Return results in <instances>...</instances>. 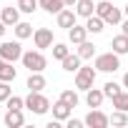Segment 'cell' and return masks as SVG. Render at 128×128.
<instances>
[{
  "label": "cell",
  "mask_w": 128,
  "mask_h": 128,
  "mask_svg": "<svg viewBox=\"0 0 128 128\" xmlns=\"http://www.w3.org/2000/svg\"><path fill=\"white\" fill-rule=\"evenodd\" d=\"M96 15H100L106 20V25H120L123 23V13L113 5V0H100L96 5Z\"/></svg>",
  "instance_id": "1"
},
{
  "label": "cell",
  "mask_w": 128,
  "mask_h": 128,
  "mask_svg": "<svg viewBox=\"0 0 128 128\" xmlns=\"http://www.w3.org/2000/svg\"><path fill=\"white\" fill-rule=\"evenodd\" d=\"M96 70H100V73H116L118 68H120V55L116 53V50H110V53H100V55H96Z\"/></svg>",
  "instance_id": "2"
},
{
  "label": "cell",
  "mask_w": 128,
  "mask_h": 128,
  "mask_svg": "<svg viewBox=\"0 0 128 128\" xmlns=\"http://www.w3.org/2000/svg\"><path fill=\"white\" fill-rule=\"evenodd\" d=\"M23 66L30 70V73H43L45 68H48V60H45V55L40 53V50H28V53H23Z\"/></svg>",
  "instance_id": "3"
},
{
  "label": "cell",
  "mask_w": 128,
  "mask_h": 128,
  "mask_svg": "<svg viewBox=\"0 0 128 128\" xmlns=\"http://www.w3.org/2000/svg\"><path fill=\"white\" fill-rule=\"evenodd\" d=\"M25 108L28 110H33L35 116H43V113H48L50 110V100L43 96V90L38 93V90H30L28 93V98H25Z\"/></svg>",
  "instance_id": "4"
},
{
  "label": "cell",
  "mask_w": 128,
  "mask_h": 128,
  "mask_svg": "<svg viewBox=\"0 0 128 128\" xmlns=\"http://www.w3.org/2000/svg\"><path fill=\"white\" fill-rule=\"evenodd\" d=\"M96 76H98L96 66H80V68L76 70V88H78V90H88V88H93Z\"/></svg>",
  "instance_id": "5"
},
{
  "label": "cell",
  "mask_w": 128,
  "mask_h": 128,
  "mask_svg": "<svg viewBox=\"0 0 128 128\" xmlns=\"http://www.w3.org/2000/svg\"><path fill=\"white\" fill-rule=\"evenodd\" d=\"M0 58L8 60V63H15L23 58V45L20 40H5V43H0Z\"/></svg>",
  "instance_id": "6"
},
{
  "label": "cell",
  "mask_w": 128,
  "mask_h": 128,
  "mask_svg": "<svg viewBox=\"0 0 128 128\" xmlns=\"http://www.w3.org/2000/svg\"><path fill=\"white\" fill-rule=\"evenodd\" d=\"M88 128H108L110 126V116H106L100 108H90V113L83 118Z\"/></svg>",
  "instance_id": "7"
},
{
  "label": "cell",
  "mask_w": 128,
  "mask_h": 128,
  "mask_svg": "<svg viewBox=\"0 0 128 128\" xmlns=\"http://www.w3.org/2000/svg\"><path fill=\"white\" fill-rule=\"evenodd\" d=\"M33 43H35L38 50L50 48V45H53V30H50V28H38V30L33 33Z\"/></svg>",
  "instance_id": "8"
},
{
  "label": "cell",
  "mask_w": 128,
  "mask_h": 128,
  "mask_svg": "<svg viewBox=\"0 0 128 128\" xmlns=\"http://www.w3.org/2000/svg\"><path fill=\"white\" fill-rule=\"evenodd\" d=\"M76 20H78V13H76L73 8H63V10L55 15V23H58V28H66V30H70V28L76 25Z\"/></svg>",
  "instance_id": "9"
},
{
  "label": "cell",
  "mask_w": 128,
  "mask_h": 128,
  "mask_svg": "<svg viewBox=\"0 0 128 128\" xmlns=\"http://www.w3.org/2000/svg\"><path fill=\"white\" fill-rule=\"evenodd\" d=\"M70 113H73V108H70V106H68L66 100H60V98H58V100L53 103V118H55V120L66 123V120L70 118Z\"/></svg>",
  "instance_id": "10"
},
{
  "label": "cell",
  "mask_w": 128,
  "mask_h": 128,
  "mask_svg": "<svg viewBox=\"0 0 128 128\" xmlns=\"http://www.w3.org/2000/svg\"><path fill=\"white\" fill-rule=\"evenodd\" d=\"M0 20H3L8 28H13V25H18L20 23V8H0Z\"/></svg>",
  "instance_id": "11"
},
{
  "label": "cell",
  "mask_w": 128,
  "mask_h": 128,
  "mask_svg": "<svg viewBox=\"0 0 128 128\" xmlns=\"http://www.w3.org/2000/svg\"><path fill=\"white\" fill-rule=\"evenodd\" d=\"M103 100H106L103 88H88V90H86V103H88V108H100Z\"/></svg>",
  "instance_id": "12"
},
{
  "label": "cell",
  "mask_w": 128,
  "mask_h": 128,
  "mask_svg": "<svg viewBox=\"0 0 128 128\" xmlns=\"http://www.w3.org/2000/svg\"><path fill=\"white\" fill-rule=\"evenodd\" d=\"M60 63H63V70H66V73H76V70L80 68V63H83V58H80L78 53H68L66 58L60 60Z\"/></svg>",
  "instance_id": "13"
},
{
  "label": "cell",
  "mask_w": 128,
  "mask_h": 128,
  "mask_svg": "<svg viewBox=\"0 0 128 128\" xmlns=\"http://www.w3.org/2000/svg\"><path fill=\"white\" fill-rule=\"evenodd\" d=\"M68 40H70L73 45H80L83 40H88V28H86V25H73V28L68 30Z\"/></svg>",
  "instance_id": "14"
},
{
  "label": "cell",
  "mask_w": 128,
  "mask_h": 128,
  "mask_svg": "<svg viewBox=\"0 0 128 128\" xmlns=\"http://www.w3.org/2000/svg\"><path fill=\"white\" fill-rule=\"evenodd\" d=\"M3 120H5L8 128H20V126H25V116H23V110H8Z\"/></svg>",
  "instance_id": "15"
},
{
  "label": "cell",
  "mask_w": 128,
  "mask_h": 128,
  "mask_svg": "<svg viewBox=\"0 0 128 128\" xmlns=\"http://www.w3.org/2000/svg\"><path fill=\"white\" fill-rule=\"evenodd\" d=\"M76 13H78V18H90V15H96V3L93 0H78Z\"/></svg>",
  "instance_id": "16"
},
{
  "label": "cell",
  "mask_w": 128,
  "mask_h": 128,
  "mask_svg": "<svg viewBox=\"0 0 128 128\" xmlns=\"http://www.w3.org/2000/svg\"><path fill=\"white\" fill-rule=\"evenodd\" d=\"M28 90H45V86H48V80H45V76L43 73H30V78H28Z\"/></svg>",
  "instance_id": "17"
},
{
  "label": "cell",
  "mask_w": 128,
  "mask_h": 128,
  "mask_svg": "<svg viewBox=\"0 0 128 128\" xmlns=\"http://www.w3.org/2000/svg\"><path fill=\"white\" fill-rule=\"evenodd\" d=\"M38 5H40L45 13H50V15H58L63 8H66V3H63V0H38Z\"/></svg>",
  "instance_id": "18"
},
{
  "label": "cell",
  "mask_w": 128,
  "mask_h": 128,
  "mask_svg": "<svg viewBox=\"0 0 128 128\" xmlns=\"http://www.w3.org/2000/svg\"><path fill=\"white\" fill-rule=\"evenodd\" d=\"M86 28H88V33L98 35V33H103V28H106V20H103L100 15H90V18H86Z\"/></svg>",
  "instance_id": "19"
},
{
  "label": "cell",
  "mask_w": 128,
  "mask_h": 128,
  "mask_svg": "<svg viewBox=\"0 0 128 128\" xmlns=\"http://www.w3.org/2000/svg\"><path fill=\"white\" fill-rule=\"evenodd\" d=\"M110 48H113L118 55H128V35H126V33L116 35V38L110 40Z\"/></svg>",
  "instance_id": "20"
},
{
  "label": "cell",
  "mask_w": 128,
  "mask_h": 128,
  "mask_svg": "<svg viewBox=\"0 0 128 128\" xmlns=\"http://www.w3.org/2000/svg\"><path fill=\"white\" fill-rule=\"evenodd\" d=\"M13 30H15V38H18V40L33 38V33H35V30H33V25H30V23H25V20H20L18 25H13Z\"/></svg>",
  "instance_id": "21"
},
{
  "label": "cell",
  "mask_w": 128,
  "mask_h": 128,
  "mask_svg": "<svg viewBox=\"0 0 128 128\" xmlns=\"http://www.w3.org/2000/svg\"><path fill=\"white\" fill-rule=\"evenodd\" d=\"M78 55H80L83 60H90V58L96 55V45H93L90 40H83V43L78 45Z\"/></svg>",
  "instance_id": "22"
},
{
  "label": "cell",
  "mask_w": 128,
  "mask_h": 128,
  "mask_svg": "<svg viewBox=\"0 0 128 128\" xmlns=\"http://www.w3.org/2000/svg\"><path fill=\"white\" fill-rule=\"evenodd\" d=\"M110 100H113V108H118V110H128V90H120V93L113 96Z\"/></svg>",
  "instance_id": "23"
},
{
  "label": "cell",
  "mask_w": 128,
  "mask_h": 128,
  "mask_svg": "<svg viewBox=\"0 0 128 128\" xmlns=\"http://www.w3.org/2000/svg\"><path fill=\"white\" fill-rule=\"evenodd\" d=\"M15 76H18V70L13 68V63H5L3 68H0V80H15Z\"/></svg>",
  "instance_id": "24"
},
{
  "label": "cell",
  "mask_w": 128,
  "mask_h": 128,
  "mask_svg": "<svg viewBox=\"0 0 128 128\" xmlns=\"http://www.w3.org/2000/svg\"><path fill=\"white\" fill-rule=\"evenodd\" d=\"M5 106H8V110H23V108H25V98H20V96H10V98L5 100Z\"/></svg>",
  "instance_id": "25"
},
{
  "label": "cell",
  "mask_w": 128,
  "mask_h": 128,
  "mask_svg": "<svg viewBox=\"0 0 128 128\" xmlns=\"http://www.w3.org/2000/svg\"><path fill=\"white\" fill-rule=\"evenodd\" d=\"M18 8H20V13H35L40 5H38V0H18Z\"/></svg>",
  "instance_id": "26"
},
{
  "label": "cell",
  "mask_w": 128,
  "mask_h": 128,
  "mask_svg": "<svg viewBox=\"0 0 128 128\" xmlns=\"http://www.w3.org/2000/svg\"><path fill=\"white\" fill-rule=\"evenodd\" d=\"M68 53H70V48H68L66 43H53V58H55V60H63Z\"/></svg>",
  "instance_id": "27"
},
{
  "label": "cell",
  "mask_w": 128,
  "mask_h": 128,
  "mask_svg": "<svg viewBox=\"0 0 128 128\" xmlns=\"http://www.w3.org/2000/svg\"><path fill=\"white\" fill-rule=\"evenodd\" d=\"M60 100H66L70 108H76V106L80 103V98H78V93H76V90H63V93H60Z\"/></svg>",
  "instance_id": "28"
},
{
  "label": "cell",
  "mask_w": 128,
  "mask_h": 128,
  "mask_svg": "<svg viewBox=\"0 0 128 128\" xmlns=\"http://www.w3.org/2000/svg\"><path fill=\"white\" fill-rule=\"evenodd\" d=\"M110 123L113 126H128V110H118L116 108V113L110 116Z\"/></svg>",
  "instance_id": "29"
},
{
  "label": "cell",
  "mask_w": 128,
  "mask_h": 128,
  "mask_svg": "<svg viewBox=\"0 0 128 128\" xmlns=\"http://www.w3.org/2000/svg\"><path fill=\"white\" fill-rule=\"evenodd\" d=\"M120 90H123V88H120L116 80H108V83L103 86V93H106V98H113V96H118Z\"/></svg>",
  "instance_id": "30"
},
{
  "label": "cell",
  "mask_w": 128,
  "mask_h": 128,
  "mask_svg": "<svg viewBox=\"0 0 128 128\" xmlns=\"http://www.w3.org/2000/svg\"><path fill=\"white\" fill-rule=\"evenodd\" d=\"M10 96H13V88H10V83H8V80H0V103H5Z\"/></svg>",
  "instance_id": "31"
},
{
  "label": "cell",
  "mask_w": 128,
  "mask_h": 128,
  "mask_svg": "<svg viewBox=\"0 0 128 128\" xmlns=\"http://www.w3.org/2000/svg\"><path fill=\"white\" fill-rule=\"evenodd\" d=\"M66 123H68V128H83V126H86V120H78V118H73V116H70Z\"/></svg>",
  "instance_id": "32"
},
{
  "label": "cell",
  "mask_w": 128,
  "mask_h": 128,
  "mask_svg": "<svg viewBox=\"0 0 128 128\" xmlns=\"http://www.w3.org/2000/svg\"><path fill=\"white\" fill-rule=\"evenodd\" d=\"M5 30H8V25H5L3 20H0V38H3V35H5Z\"/></svg>",
  "instance_id": "33"
},
{
  "label": "cell",
  "mask_w": 128,
  "mask_h": 128,
  "mask_svg": "<svg viewBox=\"0 0 128 128\" xmlns=\"http://www.w3.org/2000/svg\"><path fill=\"white\" fill-rule=\"evenodd\" d=\"M120 28H123V33H126V35H128V18H126V20H123V23H120Z\"/></svg>",
  "instance_id": "34"
},
{
  "label": "cell",
  "mask_w": 128,
  "mask_h": 128,
  "mask_svg": "<svg viewBox=\"0 0 128 128\" xmlns=\"http://www.w3.org/2000/svg\"><path fill=\"white\" fill-rule=\"evenodd\" d=\"M63 3H66V8H73V5L78 3V0H63Z\"/></svg>",
  "instance_id": "35"
},
{
  "label": "cell",
  "mask_w": 128,
  "mask_h": 128,
  "mask_svg": "<svg viewBox=\"0 0 128 128\" xmlns=\"http://www.w3.org/2000/svg\"><path fill=\"white\" fill-rule=\"evenodd\" d=\"M123 88H126V90H128V73H126V76H123Z\"/></svg>",
  "instance_id": "36"
},
{
  "label": "cell",
  "mask_w": 128,
  "mask_h": 128,
  "mask_svg": "<svg viewBox=\"0 0 128 128\" xmlns=\"http://www.w3.org/2000/svg\"><path fill=\"white\" fill-rule=\"evenodd\" d=\"M123 15H126V18H128V5H126V8H123Z\"/></svg>",
  "instance_id": "37"
},
{
  "label": "cell",
  "mask_w": 128,
  "mask_h": 128,
  "mask_svg": "<svg viewBox=\"0 0 128 128\" xmlns=\"http://www.w3.org/2000/svg\"><path fill=\"white\" fill-rule=\"evenodd\" d=\"M5 63H8V60H3V58H0V68H3V66H5Z\"/></svg>",
  "instance_id": "38"
},
{
  "label": "cell",
  "mask_w": 128,
  "mask_h": 128,
  "mask_svg": "<svg viewBox=\"0 0 128 128\" xmlns=\"http://www.w3.org/2000/svg\"><path fill=\"white\" fill-rule=\"evenodd\" d=\"M0 116H3V110H0Z\"/></svg>",
  "instance_id": "39"
}]
</instances>
